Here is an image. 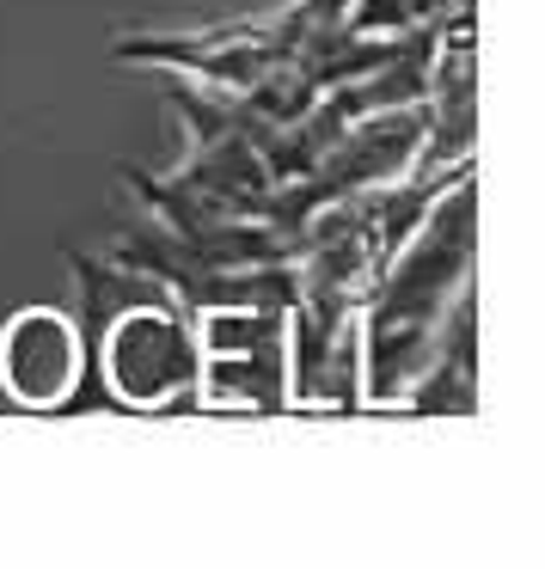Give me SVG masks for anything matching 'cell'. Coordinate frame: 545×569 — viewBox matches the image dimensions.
<instances>
[{
	"mask_svg": "<svg viewBox=\"0 0 545 569\" xmlns=\"http://www.w3.org/2000/svg\"><path fill=\"white\" fill-rule=\"evenodd\" d=\"M80 276V373L62 417L87 410H172L202 386V343L190 312L153 276L75 251Z\"/></svg>",
	"mask_w": 545,
	"mask_h": 569,
	"instance_id": "cell-1",
	"label": "cell"
},
{
	"mask_svg": "<svg viewBox=\"0 0 545 569\" xmlns=\"http://www.w3.org/2000/svg\"><path fill=\"white\" fill-rule=\"evenodd\" d=\"M7 373H13V392L38 410H62L75 392L80 373V337L68 319L56 312H19L7 325Z\"/></svg>",
	"mask_w": 545,
	"mask_h": 569,
	"instance_id": "cell-4",
	"label": "cell"
},
{
	"mask_svg": "<svg viewBox=\"0 0 545 569\" xmlns=\"http://www.w3.org/2000/svg\"><path fill=\"white\" fill-rule=\"evenodd\" d=\"M472 263H478V184L466 166L423 209V221L410 227V239L393 251V263L361 300V398L368 405L405 398V386L435 356L459 300L478 295Z\"/></svg>",
	"mask_w": 545,
	"mask_h": 569,
	"instance_id": "cell-2",
	"label": "cell"
},
{
	"mask_svg": "<svg viewBox=\"0 0 545 569\" xmlns=\"http://www.w3.org/2000/svg\"><path fill=\"white\" fill-rule=\"evenodd\" d=\"M398 410H410V417H472L478 410V295L459 300L435 356L405 386Z\"/></svg>",
	"mask_w": 545,
	"mask_h": 569,
	"instance_id": "cell-5",
	"label": "cell"
},
{
	"mask_svg": "<svg viewBox=\"0 0 545 569\" xmlns=\"http://www.w3.org/2000/svg\"><path fill=\"white\" fill-rule=\"evenodd\" d=\"M288 398L319 410L361 405V307L331 295H288Z\"/></svg>",
	"mask_w": 545,
	"mask_h": 569,
	"instance_id": "cell-3",
	"label": "cell"
}]
</instances>
